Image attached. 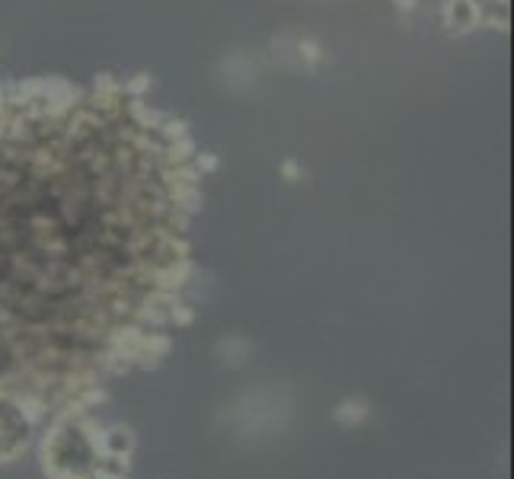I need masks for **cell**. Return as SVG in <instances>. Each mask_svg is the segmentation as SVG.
Instances as JSON below:
<instances>
[{"label": "cell", "mask_w": 514, "mask_h": 479, "mask_svg": "<svg viewBox=\"0 0 514 479\" xmlns=\"http://www.w3.org/2000/svg\"><path fill=\"white\" fill-rule=\"evenodd\" d=\"M186 137L122 90L0 109V371L90 351L150 301L195 199Z\"/></svg>", "instance_id": "6da1fadb"}]
</instances>
